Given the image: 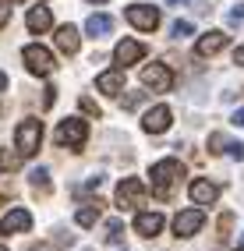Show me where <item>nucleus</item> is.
I'll return each instance as SVG.
<instances>
[{
	"mask_svg": "<svg viewBox=\"0 0 244 251\" xmlns=\"http://www.w3.org/2000/svg\"><path fill=\"white\" fill-rule=\"evenodd\" d=\"M223 46H226V36L220 28H213V32H205V36L195 43V53H198V57H213V53H220Z\"/></svg>",
	"mask_w": 244,
	"mask_h": 251,
	"instance_id": "obj_12",
	"label": "nucleus"
},
{
	"mask_svg": "<svg viewBox=\"0 0 244 251\" xmlns=\"http://www.w3.org/2000/svg\"><path fill=\"white\" fill-rule=\"evenodd\" d=\"M230 121H234L237 127H244V106H241V110H234V117H230Z\"/></svg>",
	"mask_w": 244,
	"mask_h": 251,
	"instance_id": "obj_29",
	"label": "nucleus"
},
{
	"mask_svg": "<svg viewBox=\"0 0 244 251\" xmlns=\"http://www.w3.org/2000/svg\"><path fill=\"white\" fill-rule=\"evenodd\" d=\"M209 149H213V152H226V138L223 135H209Z\"/></svg>",
	"mask_w": 244,
	"mask_h": 251,
	"instance_id": "obj_24",
	"label": "nucleus"
},
{
	"mask_svg": "<svg viewBox=\"0 0 244 251\" xmlns=\"http://www.w3.org/2000/svg\"><path fill=\"white\" fill-rule=\"evenodd\" d=\"M0 89H7V75L4 71H0Z\"/></svg>",
	"mask_w": 244,
	"mask_h": 251,
	"instance_id": "obj_31",
	"label": "nucleus"
},
{
	"mask_svg": "<svg viewBox=\"0 0 244 251\" xmlns=\"http://www.w3.org/2000/svg\"><path fill=\"white\" fill-rule=\"evenodd\" d=\"M53 138H57V145H81L89 138V127L81 124V121H74V117H68L57 131H53Z\"/></svg>",
	"mask_w": 244,
	"mask_h": 251,
	"instance_id": "obj_6",
	"label": "nucleus"
},
{
	"mask_svg": "<svg viewBox=\"0 0 244 251\" xmlns=\"http://www.w3.org/2000/svg\"><path fill=\"white\" fill-rule=\"evenodd\" d=\"M202 223H205L202 209H184V212L173 216V233H177V237H191V233L202 230Z\"/></svg>",
	"mask_w": 244,
	"mask_h": 251,
	"instance_id": "obj_7",
	"label": "nucleus"
},
{
	"mask_svg": "<svg viewBox=\"0 0 244 251\" xmlns=\"http://www.w3.org/2000/svg\"><path fill=\"white\" fill-rule=\"evenodd\" d=\"M32 226V216L25 212V209H11L4 220H0V233H22V230H28Z\"/></svg>",
	"mask_w": 244,
	"mask_h": 251,
	"instance_id": "obj_13",
	"label": "nucleus"
},
{
	"mask_svg": "<svg viewBox=\"0 0 244 251\" xmlns=\"http://www.w3.org/2000/svg\"><path fill=\"white\" fill-rule=\"evenodd\" d=\"M46 177H50V174H46L43 166H39V170H32V174H28V180H32V188H46Z\"/></svg>",
	"mask_w": 244,
	"mask_h": 251,
	"instance_id": "obj_23",
	"label": "nucleus"
},
{
	"mask_svg": "<svg viewBox=\"0 0 244 251\" xmlns=\"http://www.w3.org/2000/svg\"><path fill=\"white\" fill-rule=\"evenodd\" d=\"M89 4H106V0H89Z\"/></svg>",
	"mask_w": 244,
	"mask_h": 251,
	"instance_id": "obj_32",
	"label": "nucleus"
},
{
	"mask_svg": "<svg viewBox=\"0 0 244 251\" xmlns=\"http://www.w3.org/2000/svg\"><path fill=\"white\" fill-rule=\"evenodd\" d=\"M57 46L64 50V53H78V46H81L78 28H74V25H60V28H57Z\"/></svg>",
	"mask_w": 244,
	"mask_h": 251,
	"instance_id": "obj_16",
	"label": "nucleus"
},
{
	"mask_svg": "<svg viewBox=\"0 0 244 251\" xmlns=\"http://www.w3.org/2000/svg\"><path fill=\"white\" fill-rule=\"evenodd\" d=\"M173 124V113H170V106H152L149 113L142 117V127L149 131V135H159V131H167Z\"/></svg>",
	"mask_w": 244,
	"mask_h": 251,
	"instance_id": "obj_11",
	"label": "nucleus"
},
{
	"mask_svg": "<svg viewBox=\"0 0 244 251\" xmlns=\"http://www.w3.org/2000/svg\"><path fill=\"white\" fill-rule=\"evenodd\" d=\"M127 22L135 28H142V32H152L159 25V7L156 4H131L127 7Z\"/></svg>",
	"mask_w": 244,
	"mask_h": 251,
	"instance_id": "obj_5",
	"label": "nucleus"
},
{
	"mask_svg": "<svg viewBox=\"0 0 244 251\" xmlns=\"http://www.w3.org/2000/svg\"><path fill=\"white\" fill-rule=\"evenodd\" d=\"M226 152H230L234 159H244V145L241 142H226Z\"/></svg>",
	"mask_w": 244,
	"mask_h": 251,
	"instance_id": "obj_27",
	"label": "nucleus"
},
{
	"mask_svg": "<svg viewBox=\"0 0 244 251\" xmlns=\"http://www.w3.org/2000/svg\"><path fill=\"white\" fill-rule=\"evenodd\" d=\"M78 106H81V113H89V117H99V106H96L89 96H81V99H78Z\"/></svg>",
	"mask_w": 244,
	"mask_h": 251,
	"instance_id": "obj_22",
	"label": "nucleus"
},
{
	"mask_svg": "<svg viewBox=\"0 0 244 251\" xmlns=\"http://www.w3.org/2000/svg\"><path fill=\"white\" fill-rule=\"evenodd\" d=\"M142 57H145V46L138 39H121L117 50H113V64H117V68H131Z\"/></svg>",
	"mask_w": 244,
	"mask_h": 251,
	"instance_id": "obj_8",
	"label": "nucleus"
},
{
	"mask_svg": "<svg viewBox=\"0 0 244 251\" xmlns=\"http://www.w3.org/2000/svg\"><path fill=\"white\" fill-rule=\"evenodd\" d=\"M74 223H78V226H92V223H96V205L78 209V212H74Z\"/></svg>",
	"mask_w": 244,
	"mask_h": 251,
	"instance_id": "obj_20",
	"label": "nucleus"
},
{
	"mask_svg": "<svg viewBox=\"0 0 244 251\" xmlns=\"http://www.w3.org/2000/svg\"><path fill=\"white\" fill-rule=\"evenodd\" d=\"M170 36L173 39H188V36H195V25L191 22H173L170 25Z\"/></svg>",
	"mask_w": 244,
	"mask_h": 251,
	"instance_id": "obj_19",
	"label": "nucleus"
},
{
	"mask_svg": "<svg viewBox=\"0 0 244 251\" xmlns=\"http://www.w3.org/2000/svg\"><path fill=\"white\" fill-rule=\"evenodd\" d=\"M25 25H28L32 32L50 28V25H53V14H50V7H32V11L25 14Z\"/></svg>",
	"mask_w": 244,
	"mask_h": 251,
	"instance_id": "obj_17",
	"label": "nucleus"
},
{
	"mask_svg": "<svg viewBox=\"0 0 244 251\" xmlns=\"http://www.w3.org/2000/svg\"><path fill=\"white\" fill-rule=\"evenodd\" d=\"M145 202V188L138 177H124L117 184V209H138Z\"/></svg>",
	"mask_w": 244,
	"mask_h": 251,
	"instance_id": "obj_4",
	"label": "nucleus"
},
{
	"mask_svg": "<svg viewBox=\"0 0 244 251\" xmlns=\"http://www.w3.org/2000/svg\"><path fill=\"white\" fill-rule=\"evenodd\" d=\"M39 138H43V124L36 117H25L18 124V131H14V145H18L22 156H36L39 152Z\"/></svg>",
	"mask_w": 244,
	"mask_h": 251,
	"instance_id": "obj_2",
	"label": "nucleus"
},
{
	"mask_svg": "<svg viewBox=\"0 0 244 251\" xmlns=\"http://www.w3.org/2000/svg\"><path fill=\"white\" fill-rule=\"evenodd\" d=\"M135 230L142 233V237H156V233L163 230V216L159 212H138L135 216Z\"/></svg>",
	"mask_w": 244,
	"mask_h": 251,
	"instance_id": "obj_14",
	"label": "nucleus"
},
{
	"mask_svg": "<svg viewBox=\"0 0 244 251\" xmlns=\"http://www.w3.org/2000/svg\"><path fill=\"white\" fill-rule=\"evenodd\" d=\"M244 22V4H234L230 7V25H241Z\"/></svg>",
	"mask_w": 244,
	"mask_h": 251,
	"instance_id": "obj_25",
	"label": "nucleus"
},
{
	"mask_svg": "<svg viewBox=\"0 0 244 251\" xmlns=\"http://www.w3.org/2000/svg\"><path fill=\"white\" fill-rule=\"evenodd\" d=\"M121 230H124L121 220H106V241H121Z\"/></svg>",
	"mask_w": 244,
	"mask_h": 251,
	"instance_id": "obj_21",
	"label": "nucleus"
},
{
	"mask_svg": "<svg viewBox=\"0 0 244 251\" xmlns=\"http://www.w3.org/2000/svg\"><path fill=\"white\" fill-rule=\"evenodd\" d=\"M7 18H11V4H7V0H0V25H7Z\"/></svg>",
	"mask_w": 244,
	"mask_h": 251,
	"instance_id": "obj_28",
	"label": "nucleus"
},
{
	"mask_svg": "<svg viewBox=\"0 0 244 251\" xmlns=\"http://www.w3.org/2000/svg\"><path fill=\"white\" fill-rule=\"evenodd\" d=\"M234 64H241V68H244V46H237V50H234Z\"/></svg>",
	"mask_w": 244,
	"mask_h": 251,
	"instance_id": "obj_30",
	"label": "nucleus"
},
{
	"mask_svg": "<svg viewBox=\"0 0 244 251\" xmlns=\"http://www.w3.org/2000/svg\"><path fill=\"white\" fill-rule=\"evenodd\" d=\"M0 251H7V248H4V244H0Z\"/></svg>",
	"mask_w": 244,
	"mask_h": 251,
	"instance_id": "obj_33",
	"label": "nucleus"
},
{
	"mask_svg": "<svg viewBox=\"0 0 244 251\" xmlns=\"http://www.w3.org/2000/svg\"><path fill=\"white\" fill-rule=\"evenodd\" d=\"M0 166H7V170H14V166H18V152H4V156H0Z\"/></svg>",
	"mask_w": 244,
	"mask_h": 251,
	"instance_id": "obj_26",
	"label": "nucleus"
},
{
	"mask_svg": "<svg viewBox=\"0 0 244 251\" xmlns=\"http://www.w3.org/2000/svg\"><path fill=\"white\" fill-rule=\"evenodd\" d=\"M96 89H99L103 96H121V89H124V71H103L99 78H96Z\"/></svg>",
	"mask_w": 244,
	"mask_h": 251,
	"instance_id": "obj_15",
	"label": "nucleus"
},
{
	"mask_svg": "<svg viewBox=\"0 0 244 251\" xmlns=\"http://www.w3.org/2000/svg\"><path fill=\"white\" fill-rule=\"evenodd\" d=\"M25 68L32 75H50L53 68V53L46 46H25Z\"/></svg>",
	"mask_w": 244,
	"mask_h": 251,
	"instance_id": "obj_9",
	"label": "nucleus"
},
{
	"mask_svg": "<svg viewBox=\"0 0 244 251\" xmlns=\"http://www.w3.org/2000/svg\"><path fill=\"white\" fill-rule=\"evenodd\" d=\"M188 195H191L195 205H213L216 198H220V188H216L213 180H205V177H195L191 188H188Z\"/></svg>",
	"mask_w": 244,
	"mask_h": 251,
	"instance_id": "obj_10",
	"label": "nucleus"
},
{
	"mask_svg": "<svg viewBox=\"0 0 244 251\" xmlns=\"http://www.w3.org/2000/svg\"><path fill=\"white\" fill-rule=\"evenodd\" d=\"M149 177H152V191H156V198H167V195L173 191L177 177H184V166L177 163V159H159L152 170H149Z\"/></svg>",
	"mask_w": 244,
	"mask_h": 251,
	"instance_id": "obj_1",
	"label": "nucleus"
},
{
	"mask_svg": "<svg viewBox=\"0 0 244 251\" xmlns=\"http://www.w3.org/2000/svg\"><path fill=\"white\" fill-rule=\"evenodd\" d=\"M142 85L149 92H170L173 75H170L167 64H145V68H142Z\"/></svg>",
	"mask_w": 244,
	"mask_h": 251,
	"instance_id": "obj_3",
	"label": "nucleus"
},
{
	"mask_svg": "<svg viewBox=\"0 0 244 251\" xmlns=\"http://www.w3.org/2000/svg\"><path fill=\"white\" fill-rule=\"evenodd\" d=\"M113 32V18L110 14H92L85 22V36H110Z\"/></svg>",
	"mask_w": 244,
	"mask_h": 251,
	"instance_id": "obj_18",
	"label": "nucleus"
}]
</instances>
